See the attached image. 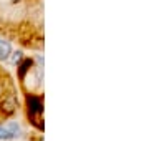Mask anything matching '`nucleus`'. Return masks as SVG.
<instances>
[{"mask_svg": "<svg viewBox=\"0 0 149 141\" xmlns=\"http://www.w3.org/2000/svg\"><path fill=\"white\" fill-rule=\"evenodd\" d=\"M20 136V126L17 123H7L5 126H0V140H12Z\"/></svg>", "mask_w": 149, "mask_h": 141, "instance_id": "obj_1", "label": "nucleus"}, {"mask_svg": "<svg viewBox=\"0 0 149 141\" xmlns=\"http://www.w3.org/2000/svg\"><path fill=\"white\" fill-rule=\"evenodd\" d=\"M28 111H30V114L42 113L43 111V105H42V101H40V98H37V96H30L28 98Z\"/></svg>", "mask_w": 149, "mask_h": 141, "instance_id": "obj_2", "label": "nucleus"}, {"mask_svg": "<svg viewBox=\"0 0 149 141\" xmlns=\"http://www.w3.org/2000/svg\"><path fill=\"white\" fill-rule=\"evenodd\" d=\"M10 52H12L10 45L7 43V42H3V40H0V60H7Z\"/></svg>", "mask_w": 149, "mask_h": 141, "instance_id": "obj_3", "label": "nucleus"}, {"mask_svg": "<svg viewBox=\"0 0 149 141\" xmlns=\"http://www.w3.org/2000/svg\"><path fill=\"white\" fill-rule=\"evenodd\" d=\"M32 66V60H25L23 63H22V66H20V78H23L25 76V73L28 71V68Z\"/></svg>", "mask_w": 149, "mask_h": 141, "instance_id": "obj_4", "label": "nucleus"}, {"mask_svg": "<svg viewBox=\"0 0 149 141\" xmlns=\"http://www.w3.org/2000/svg\"><path fill=\"white\" fill-rule=\"evenodd\" d=\"M13 98H10V100H8V101H7L5 105H3V106H5V111L7 113H12V111H13Z\"/></svg>", "mask_w": 149, "mask_h": 141, "instance_id": "obj_5", "label": "nucleus"}, {"mask_svg": "<svg viewBox=\"0 0 149 141\" xmlns=\"http://www.w3.org/2000/svg\"><path fill=\"white\" fill-rule=\"evenodd\" d=\"M15 57H13V61H18V60H22V53L20 52H17V53H13Z\"/></svg>", "mask_w": 149, "mask_h": 141, "instance_id": "obj_6", "label": "nucleus"}]
</instances>
